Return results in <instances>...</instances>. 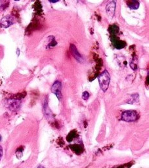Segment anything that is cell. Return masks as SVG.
Masks as SVG:
<instances>
[{
  "label": "cell",
  "instance_id": "cell-11",
  "mask_svg": "<svg viewBox=\"0 0 149 168\" xmlns=\"http://www.w3.org/2000/svg\"><path fill=\"white\" fill-rule=\"evenodd\" d=\"M49 1L50 2H51V3H56V2H59V0H49Z\"/></svg>",
  "mask_w": 149,
  "mask_h": 168
},
{
  "label": "cell",
  "instance_id": "cell-9",
  "mask_svg": "<svg viewBox=\"0 0 149 168\" xmlns=\"http://www.w3.org/2000/svg\"><path fill=\"white\" fill-rule=\"evenodd\" d=\"M89 93L88 92H84L83 93H82V99L85 101H86L89 99Z\"/></svg>",
  "mask_w": 149,
  "mask_h": 168
},
{
  "label": "cell",
  "instance_id": "cell-5",
  "mask_svg": "<svg viewBox=\"0 0 149 168\" xmlns=\"http://www.w3.org/2000/svg\"><path fill=\"white\" fill-rule=\"evenodd\" d=\"M14 23V18L11 15H7L4 17L2 20L0 24L5 29L9 27Z\"/></svg>",
  "mask_w": 149,
  "mask_h": 168
},
{
  "label": "cell",
  "instance_id": "cell-8",
  "mask_svg": "<svg viewBox=\"0 0 149 168\" xmlns=\"http://www.w3.org/2000/svg\"><path fill=\"white\" fill-rule=\"evenodd\" d=\"M8 105H9V108H11L12 110H17L20 107V102L19 101L10 100L8 101Z\"/></svg>",
  "mask_w": 149,
  "mask_h": 168
},
{
  "label": "cell",
  "instance_id": "cell-2",
  "mask_svg": "<svg viewBox=\"0 0 149 168\" xmlns=\"http://www.w3.org/2000/svg\"><path fill=\"white\" fill-rule=\"evenodd\" d=\"M139 118V115L135 110H126L122 114V120L126 122H133L137 121Z\"/></svg>",
  "mask_w": 149,
  "mask_h": 168
},
{
  "label": "cell",
  "instance_id": "cell-14",
  "mask_svg": "<svg viewBox=\"0 0 149 168\" xmlns=\"http://www.w3.org/2000/svg\"><path fill=\"white\" fill-rule=\"evenodd\" d=\"M15 1H17H17H19V0H15Z\"/></svg>",
  "mask_w": 149,
  "mask_h": 168
},
{
  "label": "cell",
  "instance_id": "cell-4",
  "mask_svg": "<svg viewBox=\"0 0 149 168\" xmlns=\"http://www.w3.org/2000/svg\"><path fill=\"white\" fill-rule=\"evenodd\" d=\"M61 89H62V85L61 83L59 81H56L51 87V92L54 93L56 97L58 98L59 101L61 100L62 98V94H61Z\"/></svg>",
  "mask_w": 149,
  "mask_h": 168
},
{
  "label": "cell",
  "instance_id": "cell-12",
  "mask_svg": "<svg viewBox=\"0 0 149 168\" xmlns=\"http://www.w3.org/2000/svg\"><path fill=\"white\" fill-rule=\"evenodd\" d=\"M146 82L149 84V72L148 73V76H147V78H146Z\"/></svg>",
  "mask_w": 149,
  "mask_h": 168
},
{
  "label": "cell",
  "instance_id": "cell-3",
  "mask_svg": "<svg viewBox=\"0 0 149 168\" xmlns=\"http://www.w3.org/2000/svg\"><path fill=\"white\" fill-rule=\"evenodd\" d=\"M116 0H109V2L106 5V13L110 18H112L114 16L115 10H116Z\"/></svg>",
  "mask_w": 149,
  "mask_h": 168
},
{
  "label": "cell",
  "instance_id": "cell-7",
  "mask_svg": "<svg viewBox=\"0 0 149 168\" xmlns=\"http://www.w3.org/2000/svg\"><path fill=\"white\" fill-rule=\"evenodd\" d=\"M125 2L127 7L131 9H137L139 8V0H125Z\"/></svg>",
  "mask_w": 149,
  "mask_h": 168
},
{
  "label": "cell",
  "instance_id": "cell-10",
  "mask_svg": "<svg viewBox=\"0 0 149 168\" xmlns=\"http://www.w3.org/2000/svg\"><path fill=\"white\" fill-rule=\"evenodd\" d=\"M2 156H3V149L2 147L0 146V160H1Z\"/></svg>",
  "mask_w": 149,
  "mask_h": 168
},
{
  "label": "cell",
  "instance_id": "cell-13",
  "mask_svg": "<svg viewBox=\"0 0 149 168\" xmlns=\"http://www.w3.org/2000/svg\"><path fill=\"white\" fill-rule=\"evenodd\" d=\"M1 140H2V137L1 135H0V141H1Z\"/></svg>",
  "mask_w": 149,
  "mask_h": 168
},
{
  "label": "cell",
  "instance_id": "cell-1",
  "mask_svg": "<svg viewBox=\"0 0 149 168\" xmlns=\"http://www.w3.org/2000/svg\"><path fill=\"white\" fill-rule=\"evenodd\" d=\"M98 81L99 86L103 92H106L109 89V84L110 81V76L109 72L105 70L98 77Z\"/></svg>",
  "mask_w": 149,
  "mask_h": 168
},
{
  "label": "cell",
  "instance_id": "cell-6",
  "mask_svg": "<svg viewBox=\"0 0 149 168\" xmlns=\"http://www.w3.org/2000/svg\"><path fill=\"white\" fill-rule=\"evenodd\" d=\"M70 50L71 53H72V55L74 57V58L76 59L77 61H78L79 62H83V59L82 57V56L80 55V53L77 51L76 47L73 45L71 44L70 47Z\"/></svg>",
  "mask_w": 149,
  "mask_h": 168
}]
</instances>
